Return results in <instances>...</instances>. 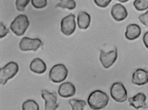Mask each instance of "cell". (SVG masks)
<instances>
[{
  "mask_svg": "<svg viewBox=\"0 0 148 110\" xmlns=\"http://www.w3.org/2000/svg\"><path fill=\"white\" fill-rule=\"evenodd\" d=\"M31 3L36 8H42L47 5V1L46 0H32Z\"/></svg>",
  "mask_w": 148,
  "mask_h": 110,
  "instance_id": "7402d4cb",
  "label": "cell"
},
{
  "mask_svg": "<svg viewBox=\"0 0 148 110\" xmlns=\"http://www.w3.org/2000/svg\"><path fill=\"white\" fill-rule=\"evenodd\" d=\"M76 92L74 85L70 82H65L59 86L58 92L59 95L64 98H68L74 96Z\"/></svg>",
  "mask_w": 148,
  "mask_h": 110,
  "instance_id": "7c38bea8",
  "label": "cell"
},
{
  "mask_svg": "<svg viewBox=\"0 0 148 110\" xmlns=\"http://www.w3.org/2000/svg\"><path fill=\"white\" fill-rule=\"evenodd\" d=\"M110 94L112 98L118 102H123L127 98V90L120 82H116L112 84L110 89Z\"/></svg>",
  "mask_w": 148,
  "mask_h": 110,
  "instance_id": "5b68a950",
  "label": "cell"
},
{
  "mask_svg": "<svg viewBox=\"0 0 148 110\" xmlns=\"http://www.w3.org/2000/svg\"><path fill=\"white\" fill-rule=\"evenodd\" d=\"M68 71L65 66L62 64H58L54 65L51 69L49 76L52 82L59 83L66 78Z\"/></svg>",
  "mask_w": 148,
  "mask_h": 110,
  "instance_id": "277c9868",
  "label": "cell"
},
{
  "mask_svg": "<svg viewBox=\"0 0 148 110\" xmlns=\"http://www.w3.org/2000/svg\"><path fill=\"white\" fill-rule=\"evenodd\" d=\"M19 67L17 63L13 61L7 64L0 70V83L3 85L10 79L14 77L18 73Z\"/></svg>",
  "mask_w": 148,
  "mask_h": 110,
  "instance_id": "3957f363",
  "label": "cell"
},
{
  "mask_svg": "<svg viewBox=\"0 0 148 110\" xmlns=\"http://www.w3.org/2000/svg\"><path fill=\"white\" fill-rule=\"evenodd\" d=\"M22 110H39L38 104L34 100H27L24 101L22 105Z\"/></svg>",
  "mask_w": 148,
  "mask_h": 110,
  "instance_id": "ac0fdd59",
  "label": "cell"
},
{
  "mask_svg": "<svg viewBox=\"0 0 148 110\" xmlns=\"http://www.w3.org/2000/svg\"><path fill=\"white\" fill-rule=\"evenodd\" d=\"M141 33V29L138 24H130L126 27L125 33V37L130 40H134L138 38Z\"/></svg>",
  "mask_w": 148,
  "mask_h": 110,
  "instance_id": "5bb4252c",
  "label": "cell"
},
{
  "mask_svg": "<svg viewBox=\"0 0 148 110\" xmlns=\"http://www.w3.org/2000/svg\"><path fill=\"white\" fill-rule=\"evenodd\" d=\"M0 37L1 38L5 36L9 33L8 29L6 28L3 23L0 22Z\"/></svg>",
  "mask_w": 148,
  "mask_h": 110,
  "instance_id": "d4e9b609",
  "label": "cell"
},
{
  "mask_svg": "<svg viewBox=\"0 0 148 110\" xmlns=\"http://www.w3.org/2000/svg\"><path fill=\"white\" fill-rule=\"evenodd\" d=\"M132 82L136 85L141 86L148 82V71L139 68L133 73Z\"/></svg>",
  "mask_w": 148,
  "mask_h": 110,
  "instance_id": "8fae6325",
  "label": "cell"
},
{
  "mask_svg": "<svg viewBox=\"0 0 148 110\" xmlns=\"http://www.w3.org/2000/svg\"><path fill=\"white\" fill-rule=\"evenodd\" d=\"M109 99V96L106 93L99 90H97L90 94L87 102L91 109L94 110H99L107 106Z\"/></svg>",
  "mask_w": 148,
  "mask_h": 110,
  "instance_id": "6da1fadb",
  "label": "cell"
},
{
  "mask_svg": "<svg viewBox=\"0 0 148 110\" xmlns=\"http://www.w3.org/2000/svg\"><path fill=\"white\" fill-rule=\"evenodd\" d=\"M99 56V60L103 67L108 68L112 66L116 61L117 57V49H115L108 52L101 50Z\"/></svg>",
  "mask_w": 148,
  "mask_h": 110,
  "instance_id": "ba28073f",
  "label": "cell"
},
{
  "mask_svg": "<svg viewBox=\"0 0 148 110\" xmlns=\"http://www.w3.org/2000/svg\"><path fill=\"white\" fill-rule=\"evenodd\" d=\"M55 7H59L63 8H66L69 10L74 9L76 6V3L73 0H61Z\"/></svg>",
  "mask_w": 148,
  "mask_h": 110,
  "instance_id": "d6986e66",
  "label": "cell"
},
{
  "mask_svg": "<svg viewBox=\"0 0 148 110\" xmlns=\"http://www.w3.org/2000/svg\"><path fill=\"white\" fill-rule=\"evenodd\" d=\"M42 44L41 41L39 38L32 39L24 37L21 39L19 46L20 49L23 51H36Z\"/></svg>",
  "mask_w": 148,
  "mask_h": 110,
  "instance_id": "52a82bcc",
  "label": "cell"
},
{
  "mask_svg": "<svg viewBox=\"0 0 148 110\" xmlns=\"http://www.w3.org/2000/svg\"><path fill=\"white\" fill-rule=\"evenodd\" d=\"M111 14L113 18L117 21L123 20L126 18L128 15L126 8L122 4L119 3L116 4L112 6Z\"/></svg>",
  "mask_w": 148,
  "mask_h": 110,
  "instance_id": "30bf717a",
  "label": "cell"
},
{
  "mask_svg": "<svg viewBox=\"0 0 148 110\" xmlns=\"http://www.w3.org/2000/svg\"><path fill=\"white\" fill-rule=\"evenodd\" d=\"M30 70L33 72L40 74L45 73L47 69L46 65L41 59L36 58L34 59L29 65Z\"/></svg>",
  "mask_w": 148,
  "mask_h": 110,
  "instance_id": "9a60e30c",
  "label": "cell"
},
{
  "mask_svg": "<svg viewBox=\"0 0 148 110\" xmlns=\"http://www.w3.org/2000/svg\"><path fill=\"white\" fill-rule=\"evenodd\" d=\"M30 0H17L16 1V9L19 11H24L25 8L28 4Z\"/></svg>",
  "mask_w": 148,
  "mask_h": 110,
  "instance_id": "44dd1931",
  "label": "cell"
},
{
  "mask_svg": "<svg viewBox=\"0 0 148 110\" xmlns=\"http://www.w3.org/2000/svg\"><path fill=\"white\" fill-rule=\"evenodd\" d=\"M29 24L27 16L24 14H20L11 23L10 28L16 35L21 36L24 34Z\"/></svg>",
  "mask_w": 148,
  "mask_h": 110,
  "instance_id": "7a4b0ae2",
  "label": "cell"
},
{
  "mask_svg": "<svg viewBox=\"0 0 148 110\" xmlns=\"http://www.w3.org/2000/svg\"><path fill=\"white\" fill-rule=\"evenodd\" d=\"M75 16L70 14L63 18L61 22V31L64 35L69 36L75 31L76 24L75 20Z\"/></svg>",
  "mask_w": 148,
  "mask_h": 110,
  "instance_id": "8992f818",
  "label": "cell"
},
{
  "mask_svg": "<svg viewBox=\"0 0 148 110\" xmlns=\"http://www.w3.org/2000/svg\"><path fill=\"white\" fill-rule=\"evenodd\" d=\"M133 5L136 10L143 11L148 8V0H136L133 2Z\"/></svg>",
  "mask_w": 148,
  "mask_h": 110,
  "instance_id": "ffe728a7",
  "label": "cell"
},
{
  "mask_svg": "<svg viewBox=\"0 0 148 110\" xmlns=\"http://www.w3.org/2000/svg\"><path fill=\"white\" fill-rule=\"evenodd\" d=\"M111 0H94V2L97 6L100 7H106L111 2Z\"/></svg>",
  "mask_w": 148,
  "mask_h": 110,
  "instance_id": "cb8c5ba5",
  "label": "cell"
},
{
  "mask_svg": "<svg viewBox=\"0 0 148 110\" xmlns=\"http://www.w3.org/2000/svg\"><path fill=\"white\" fill-rule=\"evenodd\" d=\"M41 95L45 100V110H56L58 108L59 105L57 103V98L55 93L43 90Z\"/></svg>",
  "mask_w": 148,
  "mask_h": 110,
  "instance_id": "9c48e42d",
  "label": "cell"
},
{
  "mask_svg": "<svg viewBox=\"0 0 148 110\" xmlns=\"http://www.w3.org/2000/svg\"><path fill=\"white\" fill-rule=\"evenodd\" d=\"M119 1L123 3V2H125L127 1L128 0H119Z\"/></svg>",
  "mask_w": 148,
  "mask_h": 110,
  "instance_id": "4316f807",
  "label": "cell"
},
{
  "mask_svg": "<svg viewBox=\"0 0 148 110\" xmlns=\"http://www.w3.org/2000/svg\"><path fill=\"white\" fill-rule=\"evenodd\" d=\"M138 18L141 23L148 27V10L145 13L140 15Z\"/></svg>",
  "mask_w": 148,
  "mask_h": 110,
  "instance_id": "603a6c76",
  "label": "cell"
},
{
  "mask_svg": "<svg viewBox=\"0 0 148 110\" xmlns=\"http://www.w3.org/2000/svg\"><path fill=\"white\" fill-rule=\"evenodd\" d=\"M69 102L72 110H83L84 107L87 105L85 101L75 98L69 99Z\"/></svg>",
  "mask_w": 148,
  "mask_h": 110,
  "instance_id": "e0dca14e",
  "label": "cell"
},
{
  "mask_svg": "<svg viewBox=\"0 0 148 110\" xmlns=\"http://www.w3.org/2000/svg\"><path fill=\"white\" fill-rule=\"evenodd\" d=\"M143 41L145 46L148 49V31L144 34L143 37Z\"/></svg>",
  "mask_w": 148,
  "mask_h": 110,
  "instance_id": "484cf974",
  "label": "cell"
},
{
  "mask_svg": "<svg viewBox=\"0 0 148 110\" xmlns=\"http://www.w3.org/2000/svg\"><path fill=\"white\" fill-rule=\"evenodd\" d=\"M146 99V96L144 93L139 92L134 96L129 98L128 100L130 105L138 109L147 107L145 103Z\"/></svg>",
  "mask_w": 148,
  "mask_h": 110,
  "instance_id": "4fadbf2b",
  "label": "cell"
},
{
  "mask_svg": "<svg viewBox=\"0 0 148 110\" xmlns=\"http://www.w3.org/2000/svg\"><path fill=\"white\" fill-rule=\"evenodd\" d=\"M77 24L79 28L86 29L89 26L91 22L90 15L85 12H79L77 18Z\"/></svg>",
  "mask_w": 148,
  "mask_h": 110,
  "instance_id": "2e32d148",
  "label": "cell"
}]
</instances>
